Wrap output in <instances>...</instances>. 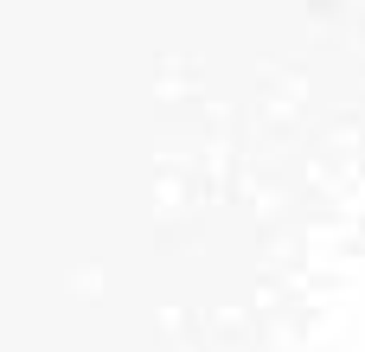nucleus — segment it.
I'll list each match as a JSON object with an SVG mask.
<instances>
[]
</instances>
